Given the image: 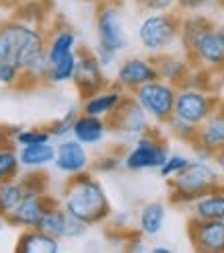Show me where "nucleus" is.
Segmentation results:
<instances>
[{
	"label": "nucleus",
	"mask_w": 224,
	"mask_h": 253,
	"mask_svg": "<svg viewBox=\"0 0 224 253\" xmlns=\"http://www.w3.org/2000/svg\"><path fill=\"white\" fill-rule=\"evenodd\" d=\"M181 17L183 15L177 10L146 12L136 29V37L144 52L150 56L171 52L175 43H179Z\"/></svg>",
	"instance_id": "nucleus-4"
},
{
	"label": "nucleus",
	"mask_w": 224,
	"mask_h": 253,
	"mask_svg": "<svg viewBox=\"0 0 224 253\" xmlns=\"http://www.w3.org/2000/svg\"><path fill=\"white\" fill-rule=\"evenodd\" d=\"M93 52H95V56L99 58V62L103 64L105 70L117 64V54H119V52H115V49H111V47H107V45H103V43L97 42V45H95Z\"/></svg>",
	"instance_id": "nucleus-38"
},
{
	"label": "nucleus",
	"mask_w": 224,
	"mask_h": 253,
	"mask_svg": "<svg viewBox=\"0 0 224 253\" xmlns=\"http://www.w3.org/2000/svg\"><path fill=\"white\" fill-rule=\"evenodd\" d=\"M191 146V150H193V157L195 159H200V161H214V150H210L208 146H204V144H200V142H191L189 144Z\"/></svg>",
	"instance_id": "nucleus-41"
},
{
	"label": "nucleus",
	"mask_w": 224,
	"mask_h": 253,
	"mask_svg": "<svg viewBox=\"0 0 224 253\" xmlns=\"http://www.w3.org/2000/svg\"><path fill=\"white\" fill-rule=\"evenodd\" d=\"M107 122H109V130L123 142H134L136 138H140L142 134L154 128L152 126L154 122L150 120V116L140 107V103L132 95L126 97L121 107Z\"/></svg>",
	"instance_id": "nucleus-7"
},
{
	"label": "nucleus",
	"mask_w": 224,
	"mask_h": 253,
	"mask_svg": "<svg viewBox=\"0 0 224 253\" xmlns=\"http://www.w3.org/2000/svg\"><path fill=\"white\" fill-rule=\"evenodd\" d=\"M218 29H220V33L224 35V21H220V23H218Z\"/></svg>",
	"instance_id": "nucleus-48"
},
{
	"label": "nucleus",
	"mask_w": 224,
	"mask_h": 253,
	"mask_svg": "<svg viewBox=\"0 0 224 253\" xmlns=\"http://www.w3.org/2000/svg\"><path fill=\"white\" fill-rule=\"evenodd\" d=\"M154 64L158 70V79H163L175 86H185L189 72L193 70V62L187 54H173L165 52L154 56Z\"/></svg>",
	"instance_id": "nucleus-18"
},
{
	"label": "nucleus",
	"mask_w": 224,
	"mask_h": 253,
	"mask_svg": "<svg viewBox=\"0 0 224 253\" xmlns=\"http://www.w3.org/2000/svg\"><path fill=\"white\" fill-rule=\"evenodd\" d=\"M214 70L204 68V66H193V70L189 72L187 83L185 86H193V88H202V91H214V79H216Z\"/></svg>",
	"instance_id": "nucleus-32"
},
{
	"label": "nucleus",
	"mask_w": 224,
	"mask_h": 253,
	"mask_svg": "<svg viewBox=\"0 0 224 253\" xmlns=\"http://www.w3.org/2000/svg\"><path fill=\"white\" fill-rule=\"evenodd\" d=\"M177 91H179V86L171 84L163 79H156L152 83L142 84L130 95L138 101L140 107L150 116V120L156 126H165L173 118V113H175Z\"/></svg>",
	"instance_id": "nucleus-6"
},
{
	"label": "nucleus",
	"mask_w": 224,
	"mask_h": 253,
	"mask_svg": "<svg viewBox=\"0 0 224 253\" xmlns=\"http://www.w3.org/2000/svg\"><path fill=\"white\" fill-rule=\"evenodd\" d=\"M158 79V70L154 64V56H130L121 60L115 68V84L121 86L126 93H134L146 83Z\"/></svg>",
	"instance_id": "nucleus-12"
},
{
	"label": "nucleus",
	"mask_w": 224,
	"mask_h": 253,
	"mask_svg": "<svg viewBox=\"0 0 224 253\" xmlns=\"http://www.w3.org/2000/svg\"><path fill=\"white\" fill-rule=\"evenodd\" d=\"M23 84V70L12 60L0 64V86H21Z\"/></svg>",
	"instance_id": "nucleus-36"
},
{
	"label": "nucleus",
	"mask_w": 224,
	"mask_h": 253,
	"mask_svg": "<svg viewBox=\"0 0 224 253\" xmlns=\"http://www.w3.org/2000/svg\"><path fill=\"white\" fill-rule=\"evenodd\" d=\"M193 66H204L214 72H224V35L218 29V23L210 27L197 37L191 49L187 52Z\"/></svg>",
	"instance_id": "nucleus-10"
},
{
	"label": "nucleus",
	"mask_w": 224,
	"mask_h": 253,
	"mask_svg": "<svg viewBox=\"0 0 224 253\" xmlns=\"http://www.w3.org/2000/svg\"><path fill=\"white\" fill-rule=\"evenodd\" d=\"M6 60H10V45L4 40V35L0 33V64H4Z\"/></svg>",
	"instance_id": "nucleus-42"
},
{
	"label": "nucleus",
	"mask_w": 224,
	"mask_h": 253,
	"mask_svg": "<svg viewBox=\"0 0 224 253\" xmlns=\"http://www.w3.org/2000/svg\"><path fill=\"white\" fill-rule=\"evenodd\" d=\"M212 2L214 0H177V10H181V12H200Z\"/></svg>",
	"instance_id": "nucleus-39"
},
{
	"label": "nucleus",
	"mask_w": 224,
	"mask_h": 253,
	"mask_svg": "<svg viewBox=\"0 0 224 253\" xmlns=\"http://www.w3.org/2000/svg\"><path fill=\"white\" fill-rule=\"evenodd\" d=\"M78 109H68L64 116L62 118H56L52 124L47 126V130H49V134H52V138H56V140H62V138H68V136H72V128H74V120H76V116H78Z\"/></svg>",
	"instance_id": "nucleus-31"
},
{
	"label": "nucleus",
	"mask_w": 224,
	"mask_h": 253,
	"mask_svg": "<svg viewBox=\"0 0 224 253\" xmlns=\"http://www.w3.org/2000/svg\"><path fill=\"white\" fill-rule=\"evenodd\" d=\"M27 192H25L23 179H12L6 183H0V216L8 218L12 212L19 208V204L25 200Z\"/></svg>",
	"instance_id": "nucleus-26"
},
{
	"label": "nucleus",
	"mask_w": 224,
	"mask_h": 253,
	"mask_svg": "<svg viewBox=\"0 0 224 253\" xmlns=\"http://www.w3.org/2000/svg\"><path fill=\"white\" fill-rule=\"evenodd\" d=\"M167 208L163 202H148L138 212V231L144 237H156L165 226Z\"/></svg>",
	"instance_id": "nucleus-25"
},
{
	"label": "nucleus",
	"mask_w": 224,
	"mask_h": 253,
	"mask_svg": "<svg viewBox=\"0 0 224 253\" xmlns=\"http://www.w3.org/2000/svg\"><path fill=\"white\" fill-rule=\"evenodd\" d=\"M169 181V198L177 206H189L193 200L208 194L224 183L222 173L216 169L212 161L193 159L179 175L171 177Z\"/></svg>",
	"instance_id": "nucleus-3"
},
{
	"label": "nucleus",
	"mask_w": 224,
	"mask_h": 253,
	"mask_svg": "<svg viewBox=\"0 0 224 253\" xmlns=\"http://www.w3.org/2000/svg\"><path fill=\"white\" fill-rule=\"evenodd\" d=\"M84 2H97L99 4V2H103V0H84Z\"/></svg>",
	"instance_id": "nucleus-49"
},
{
	"label": "nucleus",
	"mask_w": 224,
	"mask_h": 253,
	"mask_svg": "<svg viewBox=\"0 0 224 253\" xmlns=\"http://www.w3.org/2000/svg\"><path fill=\"white\" fill-rule=\"evenodd\" d=\"M109 132L111 130L107 120L89 116V113H82V111L74 120V128H72V136L86 146H99L107 138Z\"/></svg>",
	"instance_id": "nucleus-20"
},
{
	"label": "nucleus",
	"mask_w": 224,
	"mask_h": 253,
	"mask_svg": "<svg viewBox=\"0 0 224 253\" xmlns=\"http://www.w3.org/2000/svg\"><path fill=\"white\" fill-rule=\"evenodd\" d=\"M214 165H216V169L222 173V177H224V148H220V150H216V155H214Z\"/></svg>",
	"instance_id": "nucleus-43"
},
{
	"label": "nucleus",
	"mask_w": 224,
	"mask_h": 253,
	"mask_svg": "<svg viewBox=\"0 0 224 253\" xmlns=\"http://www.w3.org/2000/svg\"><path fill=\"white\" fill-rule=\"evenodd\" d=\"M12 140H10V136L6 134V128L4 126H0V150H2L4 146H8Z\"/></svg>",
	"instance_id": "nucleus-44"
},
{
	"label": "nucleus",
	"mask_w": 224,
	"mask_h": 253,
	"mask_svg": "<svg viewBox=\"0 0 224 253\" xmlns=\"http://www.w3.org/2000/svg\"><path fill=\"white\" fill-rule=\"evenodd\" d=\"M167 126V132L171 134V138H175L179 142H185V144H191L197 140V134H200V126H195L187 120H183L179 116L173 113V118L165 124Z\"/></svg>",
	"instance_id": "nucleus-29"
},
{
	"label": "nucleus",
	"mask_w": 224,
	"mask_h": 253,
	"mask_svg": "<svg viewBox=\"0 0 224 253\" xmlns=\"http://www.w3.org/2000/svg\"><path fill=\"white\" fill-rule=\"evenodd\" d=\"M121 167H123V153H119V150H109V153L101 155L93 163L91 169L97 173H113Z\"/></svg>",
	"instance_id": "nucleus-34"
},
{
	"label": "nucleus",
	"mask_w": 224,
	"mask_h": 253,
	"mask_svg": "<svg viewBox=\"0 0 224 253\" xmlns=\"http://www.w3.org/2000/svg\"><path fill=\"white\" fill-rule=\"evenodd\" d=\"M189 163H191V159L187 155H183V153H169L167 161L158 169V175L163 177V179H171V177L179 175L185 167L189 165Z\"/></svg>",
	"instance_id": "nucleus-33"
},
{
	"label": "nucleus",
	"mask_w": 224,
	"mask_h": 253,
	"mask_svg": "<svg viewBox=\"0 0 224 253\" xmlns=\"http://www.w3.org/2000/svg\"><path fill=\"white\" fill-rule=\"evenodd\" d=\"M25 192L27 196H39V194H47V177L41 171H29L21 175Z\"/></svg>",
	"instance_id": "nucleus-35"
},
{
	"label": "nucleus",
	"mask_w": 224,
	"mask_h": 253,
	"mask_svg": "<svg viewBox=\"0 0 224 253\" xmlns=\"http://www.w3.org/2000/svg\"><path fill=\"white\" fill-rule=\"evenodd\" d=\"M78 49V37L68 25H58L54 29V33L47 37V62L54 64V62L62 60L68 54H74Z\"/></svg>",
	"instance_id": "nucleus-22"
},
{
	"label": "nucleus",
	"mask_w": 224,
	"mask_h": 253,
	"mask_svg": "<svg viewBox=\"0 0 224 253\" xmlns=\"http://www.w3.org/2000/svg\"><path fill=\"white\" fill-rule=\"evenodd\" d=\"M6 226H8V222H6V218H2V216H0V235H2V231L6 229Z\"/></svg>",
	"instance_id": "nucleus-47"
},
{
	"label": "nucleus",
	"mask_w": 224,
	"mask_h": 253,
	"mask_svg": "<svg viewBox=\"0 0 224 253\" xmlns=\"http://www.w3.org/2000/svg\"><path fill=\"white\" fill-rule=\"evenodd\" d=\"M76 62H78V49L74 54H68L62 60L49 64L47 72V84H66L72 83L74 72H76Z\"/></svg>",
	"instance_id": "nucleus-27"
},
{
	"label": "nucleus",
	"mask_w": 224,
	"mask_h": 253,
	"mask_svg": "<svg viewBox=\"0 0 224 253\" xmlns=\"http://www.w3.org/2000/svg\"><path fill=\"white\" fill-rule=\"evenodd\" d=\"M43 229L64 241V239H78V237H82L86 233V229H89V224L82 222L76 216H72V214L58 202L56 206L49 208L47 216L43 220Z\"/></svg>",
	"instance_id": "nucleus-17"
},
{
	"label": "nucleus",
	"mask_w": 224,
	"mask_h": 253,
	"mask_svg": "<svg viewBox=\"0 0 224 253\" xmlns=\"http://www.w3.org/2000/svg\"><path fill=\"white\" fill-rule=\"evenodd\" d=\"M0 33L10 45V60L25 72L37 60L47 56V33L41 25L29 23L21 17L4 21Z\"/></svg>",
	"instance_id": "nucleus-2"
},
{
	"label": "nucleus",
	"mask_w": 224,
	"mask_h": 253,
	"mask_svg": "<svg viewBox=\"0 0 224 253\" xmlns=\"http://www.w3.org/2000/svg\"><path fill=\"white\" fill-rule=\"evenodd\" d=\"M15 251L19 253H60L62 239L47 233L45 229H21Z\"/></svg>",
	"instance_id": "nucleus-19"
},
{
	"label": "nucleus",
	"mask_w": 224,
	"mask_h": 253,
	"mask_svg": "<svg viewBox=\"0 0 224 253\" xmlns=\"http://www.w3.org/2000/svg\"><path fill=\"white\" fill-rule=\"evenodd\" d=\"M189 208L191 218L200 220H224V183L210 189L208 194L193 200Z\"/></svg>",
	"instance_id": "nucleus-21"
},
{
	"label": "nucleus",
	"mask_w": 224,
	"mask_h": 253,
	"mask_svg": "<svg viewBox=\"0 0 224 253\" xmlns=\"http://www.w3.org/2000/svg\"><path fill=\"white\" fill-rule=\"evenodd\" d=\"M60 204L72 216L80 218L89 226L103 224L113 214V208H111V202H109V196L105 192L103 183L91 171L68 177L64 189H62Z\"/></svg>",
	"instance_id": "nucleus-1"
},
{
	"label": "nucleus",
	"mask_w": 224,
	"mask_h": 253,
	"mask_svg": "<svg viewBox=\"0 0 224 253\" xmlns=\"http://www.w3.org/2000/svg\"><path fill=\"white\" fill-rule=\"evenodd\" d=\"M56 204L58 202L49 194L25 196V200L6 218V222L8 226H15V229H43V220L47 216V212Z\"/></svg>",
	"instance_id": "nucleus-14"
},
{
	"label": "nucleus",
	"mask_w": 224,
	"mask_h": 253,
	"mask_svg": "<svg viewBox=\"0 0 224 253\" xmlns=\"http://www.w3.org/2000/svg\"><path fill=\"white\" fill-rule=\"evenodd\" d=\"M126 249L128 251H134V253H142V251H148L146 243H144V235L138 231L134 235H128V241H126Z\"/></svg>",
	"instance_id": "nucleus-40"
},
{
	"label": "nucleus",
	"mask_w": 224,
	"mask_h": 253,
	"mask_svg": "<svg viewBox=\"0 0 224 253\" xmlns=\"http://www.w3.org/2000/svg\"><path fill=\"white\" fill-rule=\"evenodd\" d=\"M220 97L214 91H202L193 86H179L175 101V116L187 120L195 126H202L214 109L220 105Z\"/></svg>",
	"instance_id": "nucleus-9"
},
{
	"label": "nucleus",
	"mask_w": 224,
	"mask_h": 253,
	"mask_svg": "<svg viewBox=\"0 0 224 253\" xmlns=\"http://www.w3.org/2000/svg\"><path fill=\"white\" fill-rule=\"evenodd\" d=\"M23 165L19 161V148L17 144H8L0 150V183H6L12 179H19Z\"/></svg>",
	"instance_id": "nucleus-28"
},
{
	"label": "nucleus",
	"mask_w": 224,
	"mask_h": 253,
	"mask_svg": "<svg viewBox=\"0 0 224 253\" xmlns=\"http://www.w3.org/2000/svg\"><path fill=\"white\" fill-rule=\"evenodd\" d=\"M197 142L214 150V153L224 148V99L220 101V105L214 109L212 116L200 126Z\"/></svg>",
	"instance_id": "nucleus-23"
},
{
	"label": "nucleus",
	"mask_w": 224,
	"mask_h": 253,
	"mask_svg": "<svg viewBox=\"0 0 224 253\" xmlns=\"http://www.w3.org/2000/svg\"><path fill=\"white\" fill-rule=\"evenodd\" d=\"M216 2H218V4H220V6L224 8V0H216Z\"/></svg>",
	"instance_id": "nucleus-50"
},
{
	"label": "nucleus",
	"mask_w": 224,
	"mask_h": 253,
	"mask_svg": "<svg viewBox=\"0 0 224 253\" xmlns=\"http://www.w3.org/2000/svg\"><path fill=\"white\" fill-rule=\"evenodd\" d=\"M128 95L130 93H126L121 86H117L115 83H111L109 86L101 88L99 93H93L89 97H84L82 105H80V111L89 113V116H97V118L109 120L121 107V103L126 101Z\"/></svg>",
	"instance_id": "nucleus-16"
},
{
	"label": "nucleus",
	"mask_w": 224,
	"mask_h": 253,
	"mask_svg": "<svg viewBox=\"0 0 224 253\" xmlns=\"http://www.w3.org/2000/svg\"><path fill=\"white\" fill-rule=\"evenodd\" d=\"M187 235L195 251L224 253V220L189 218Z\"/></svg>",
	"instance_id": "nucleus-15"
},
{
	"label": "nucleus",
	"mask_w": 224,
	"mask_h": 253,
	"mask_svg": "<svg viewBox=\"0 0 224 253\" xmlns=\"http://www.w3.org/2000/svg\"><path fill=\"white\" fill-rule=\"evenodd\" d=\"M126 222H128V214H119V216H115V229L117 231H121L123 229V226H126Z\"/></svg>",
	"instance_id": "nucleus-45"
},
{
	"label": "nucleus",
	"mask_w": 224,
	"mask_h": 253,
	"mask_svg": "<svg viewBox=\"0 0 224 253\" xmlns=\"http://www.w3.org/2000/svg\"><path fill=\"white\" fill-rule=\"evenodd\" d=\"M54 159H56V144L52 142L19 148V161L25 171H41L47 165H54Z\"/></svg>",
	"instance_id": "nucleus-24"
},
{
	"label": "nucleus",
	"mask_w": 224,
	"mask_h": 253,
	"mask_svg": "<svg viewBox=\"0 0 224 253\" xmlns=\"http://www.w3.org/2000/svg\"><path fill=\"white\" fill-rule=\"evenodd\" d=\"M54 167L66 177L80 175L84 171H89L93 167V157L89 153V146L76 140L74 136L62 138L56 144V159Z\"/></svg>",
	"instance_id": "nucleus-13"
},
{
	"label": "nucleus",
	"mask_w": 224,
	"mask_h": 253,
	"mask_svg": "<svg viewBox=\"0 0 224 253\" xmlns=\"http://www.w3.org/2000/svg\"><path fill=\"white\" fill-rule=\"evenodd\" d=\"M169 153H171V148H169L167 138L156 128H152L150 132L136 138L134 144L123 153V169H128L132 173L150 171V169L158 171L160 165L167 161Z\"/></svg>",
	"instance_id": "nucleus-5"
},
{
	"label": "nucleus",
	"mask_w": 224,
	"mask_h": 253,
	"mask_svg": "<svg viewBox=\"0 0 224 253\" xmlns=\"http://www.w3.org/2000/svg\"><path fill=\"white\" fill-rule=\"evenodd\" d=\"M41 142H52V134H49L47 126H35V128H21V132L12 138V144H17V148L21 146H31V144H41Z\"/></svg>",
	"instance_id": "nucleus-30"
},
{
	"label": "nucleus",
	"mask_w": 224,
	"mask_h": 253,
	"mask_svg": "<svg viewBox=\"0 0 224 253\" xmlns=\"http://www.w3.org/2000/svg\"><path fill=\"white\" fill-rule=\"evenodd\" d=\"M72 84L76 86V91L82 99L93 93H99L101 88L111 84L103 64L99 62L93 49L78 47V62H76V72H74Z\"/></svg>",
	"instance_id": "nucleus-11"
},
{
	"label": "nucleus",
	"mask_w": 224,
	"mask_h": 253,
	"mask_svg": "<svg viewBox=\"0 0 224 253\" xmlns=\"http://www.w3.org/2000/svg\"><path fill=\"white\" fill-rule=\"evenodd\" d=\"M152 253H171V247H163V245H158V247H152Z\"/></svg>",
	"instance_id": "nucleus-46"
},
{
	"label": "nucleus",
	"mask_w": 224,
	"mask_h": 253,
	"mask_svg": "<svg viewBox=\"0 0 224 253\" xmlns=\"http://www.w3.org/2000/svg\"><path fill=\"white\" fill-rule=\"evenodd\" d=\"M95 27L99 43L115 49V52H123L128 47V31L123 12L113 0H103V2L97 4Z\"/></svg>",
	"instance_id": "nucleus-8"
},
{
	"label": "nucleus",
	"mask_w": 224,
	"mask_h": 253,
	"mask_svg": "<svg viewBox=\"0 0 224 253\" xmlns=\"http://www.w3.org/2000/svg\"><path fill=\"white\" fill-rule=\"evenodd\" d=\"M134 2L144 12H165L177 8V0H134Z\"/></svg>",
	"instance_id": "nucleus-37"
}]
</instances>
